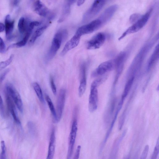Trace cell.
<instances>
[{"label":"cell","mask_w":159,"mask_h":159,"mask_svg":"<svg viewBox=\"0 0 159 159\" xmlns=\"http://www.w3.org/2000/svg\"><path fill=\"white\" fill-rule=\"evenodd\" d=\"M67 35V33L66 30L59 31L55 34L50 48L46 56V59L47 61L51 60L54 57L62 43L66 39Z\"/></svg>","instance_id":"obj_1"},{"label":"cell","mask_w":159,"mask_h":159,"mask_svg":"<svg viewBox=\"0 0 159 159\" xmlns=\"http://www.w3.org/2000/svg\"><path fill=\"white\" fill-rule=\"evenodd\" d=\"M152 9H150L144 14L142 15L141 17L133 25L129 27L122 34L119 38L118 40H120L129 34L136 33L142 29L147 24L149 19Z\"/></svg>","instance_id":"obj_2"},{"label":"cell","mask_w":159,"mask_h":159,"mask_svg":"<svg viewBox=\"0 0 159 159\" xmlns=\"http://www.w3.org/2000/svg\"><path fill=\"white\" fill-rule=\"evenodd\" d=\"M103 25L101 20L99 18H98L87 24L80 27L75 34L81 37L83 35L93 33L100 28Z\"/></svg>","instance_id":"obj_3"},{"label":"cell","mask_w":159,"mask_h":159,"mask_svg":"<svg viewBox=\"0 0 159 159\" xmlns=\"http://www.w3.org/2000/svg\"><path fill=\"white\" fill-rule=\"evenodd\" d=\"M6 93L11 98L12 101L21 112L23 111V105L22 101L20 94L11 84H8L5 86Z\"/></svg>","instance_id":"obj_4"},{"label":"cell","mask_w":159,"mask_h":159,"mask_svg":"<svg viewBox=\"0 0 159 159\" xmlns=\"http://www.w3.org/2000/svg\"><path fill=\"white\" fill-rule=\"evenodd\" d=\"M106 39L105 34L99 33L93 36L87 43L86 48L89 50L99 48L104 43Z\"/></svg>","instance_id":"obj_5"},{"label":"cell","mask_w":159,"mask_h":159,"mask_svg":"<svg viewBox=\"0 0 159 159\" xmlns=\"http://www.w3.org/2000/svg\"><path fill=\"white\" fill-rule=\"evenodd\" d=\"M77 130V121L76 119H74L69 138V146L67 156V159H70L72 155Z\"/></svg>","instance_id":"obj_6"},{"label":"cell","mask_w":159,"mask_h":159,"mask_svg":"<svg viewBox=\"0 0 159 159\" xmlns=\"http://www.w3.org/2000/svg\"><path fill=\"white\" fill-rule=\"evenodd\" d=\"M66 91L62 89L59 91L57 97L56 105V122L59 121L61 119L63 110L66 99Z\"/></svg>","instance_id":"obj_7"},{"label":"cell","mask_w":159,"mask_h":159,"mask_svg":"<svg viewBox=\"0 0 159 159\" xmlns=\"http://www.w3.org/2000/svg\"><path fill=\"white\" fill-rule=\"evenodd\" d=\"M98 102L97 87L91 85L88 105L89 110L90 112H93L97 109Z\"/></svg>","instance_id":"obj_8"},{"label":"cell","mask_w":159,"mask_h":159,"mask_svg":"<svg viewBox=\"0 0 159 159\" xmlns=\"http://www.w3.org/2000/svg\"><path fill=\"white\" fill-rule=\"evenodd\" d=\"M124 100L121 98L120 101V102L118 104L117 108L115 112L114 116L111 122L110 127L108 130L106 134V135L105 136V139H104L102 143V144L101 146L99 152L100 153H101L104 147V146L106 143L109 137L110 134L111 132V131L113 127L114 123L116 121L117 116L118 115V114L122 107V106L124 103Z\"/></svg>","instance_id":"obj_9"},{"label":"cell","mask_w":159,"mask_h":159,"mask_svg":"<svg viewBox=\"0 0 159 159\" xmlns=\"http://www.w3.org/2000/svg\"><path fill=\"white\" fill-rule=\"evenodd\" d=\"M113 62L110 61H107L101 63L92 74L93 76L101 75L109 72L113 67Z\"/></svg>","instance_id":"obj_10"},{"label":"cell","mask_w":159,"mask_h":159,"mask_svg":"<svg viewBox=\"0 0 159 159\" xmlns=\"http://www.w3.org/2000/svg\"><path fill=\"white\" fill-rule=\"evenodd\" d=\"M80 37L75 34L65 44L61 52V55H65L69 51L76 47L80 42Z\"/></svg>","instance_id":"obj_11"},{"label":"cell","mask_w":159,"mask_h":159,"mask_svg":"<svg viewBox=\"0 0 159 159\" xmlns=\"http://www.w3.org/2000/svg\"><path fill=\"white\" fill-rule=\"evenodd\" d=\"M118 8L116 5H112L107 8L99 17L103 24H105L111 18Z\"/></svg>","instance_id":"obj_12"},{"label":"cell","mask_w":159,"mask_h":159,"mask_svg":"<svg viewBox=\"0 0 159 159\" xmlns=\"http://www.w3.org/2000/svg\"><path fill=\"white\" fill-rule=\"evenodd\" d=\"M6 100L8 109L10 112L15 122L18 124H21L20 120L19 118L15 106L11 98L6 93Z\"/></svg>","instance_id":"obj_13"},{"label":"cell","mask_w":159,"mask_h":159,"mask_svg":"<svg viewBox=\"0 0 159 159\" xmlns=\"http://www.w3.org/2000/svg\"><path fill=\"white\" fill-rule=\"evenodd\" d=\"M14 21L11 20L10 15H7L5 20V30L6 36L8 40L11 37L14 28Z\"/></svg>","instance_id":"obj_14"},{"label":"cell","mask_w":159,"mask_h":159,"mask_svg":"<svg viewBox=\"0 0 159 159\" xmlns=\"http://www.w3.org/2000/svg\"><path fill=\"white\" fill-rule=\"evenodd\" d=\"M55 129L53 128L50 136L47 159H52L53 157L55 148Z\"/></svg>","instance_id":"obj_15"},{"label":"cell","mask_w":159,"mask_h":159,"mask_svg":"<svg viewBox=\"0 0 159 159\" xmlns=\"http://www.w3.org/2000/svg\"><path fill=\"white\" fill-rule=\"evenodd\" d=\"M107 0H94L91 7L89 13L94 16L97 15L102 9Z\"/></svg>","instance_id":"obj_16"},{"label":"cell","mask_w":159,"mask_h":159,"mask_svg":"<svg viewBox=\"0 0 159 159\" xmlns=\"http://www.w3.org/2000/svg\"><path fill=\"white\" fill-rule=\"evenodd\" d=\"M28 28L25 33V34L23 39L20 41L11 45L8 47V49L14 48H20L25 45L33 30V29L29 26Z\"/></svg>","instance_id":"obj_17"},{"label":"cell","mask_w":159,"mask_h":159,"mask_svg":"<svg viewBox=\"0 0 159 159\" xmlns=\"http://www.w3.org/2000/svg\"><path fill=\"white\" fill-rule=\"evenodd\" d=\"M34 8L35 11L39 15L45 16L48 12L47 8L39 0L35 2Z\"/></svg>","instance_id":"obj_18"},{"label":"cell","mask_w":159,"mask_h":159,"mask_svg":"<svg viewBox=\"0 0 159 159\" xmlns=\"http://www.w3.org/2000/svg\"><path fill=\"white\" fill-rule=\"evenodd\" d=\"M126 132V130H124L120 138H119L118 139H117L115 142L111 152V157H114H114L116 156L120 143L125 137Z\"/></svg>","instance_id":"obj_19"},{"label":"cell","mask_w":159,"mask_h":159,"mask_svg":"<svg viewBox=\"0 0 159 159\" xmlns=\"http://www.w3.org/2000/svg\"><path fill=\"white\" fill-rule=\"evenodd\" d=\"M47 28L46 26H44L38 29L31 37L29 41V43L31 45L33 44L36 39L43 34Z\"/></svg>","instance_id":"obj_20"},{"label":"cell","mask_w":159,"mask_h":159,"mask_svg":"<svg viewBox=\"0 0 159 159\" xmlns=\"http://www.w3.org/2000/svg\"><path fill=\"white\" fill-rule=\"evenodd\" d=\"M80 82L78 89V94L80 97H81L85 92L87 85L86 75L80 77Z\"/></svg>","instance_id":"obj_21"},{"label":"cell","mask_w":159,"mask_h":159,"mask_svg":"<svg viewBox=\"0 0 159 159\" xmlns=\"http://www.w3.org/2000/svg\"><path fill=\"white\" fill-rule=\"evenodd\" d=\"M159 54V47L158 45L155 48L149 60L148 66V69H149L158 58Z\"/></svg>","instance_id":"obj_22"},{"label":"cell","mask_w":159,"mask_h":159,"mask_svg":"<svg viewBox=\"0 0 159 159\" xmlns=\"http://www.w3.org/2000/svg\"><path fill=\"white\" fill-rule=\"evenodd\" d=\"M28 25L24 17H22L20 19L18 27L19 31L20 33L23 34L25 33L27 30Z\"/></svg>","instance_id":"obj_23"},{"label":"cell","mask_w":159,"mask_h":159,"mask_svg":"<svg viewBox=\"0 0 159 159\" xmlns=\"http://www.w3.org/2000/svg\"><path fill=\"white\" fill-rule=\"evenodd\" d=\"M33 86L39 101L42 103H45L42 89L39 84L37 82H34L33 84Z\"/></svg>","instance_id":"obj_24"},{"label":"cell","mask_w":159,"mask_h":159,"mask_svg":"<svg viewBox=\"0 0 159 159\" xmlns=\"http://www.w3.org/2000/svg\"><path fill=\"white\" fill-rule=\"evenodd\" d=\"M134 80V77H132L128 80L125 84L121 97V98L124 100L125 99L129 93L133 84Z\"/></svg>","instance_id":"obj_25"},{"label":"cell","mask_w":159,"mask_h":159,"mask_svg":"<svg viewBox=\"0 0 159 159\" xmlns=\"http://www.w3.org/2000/svg\"><path fill=\"white\" fill-rule=\"evenodd\" d=\"M46 100L50 111L54 118V121L56 122L57 116L56 111L52 100L49 97L48 95H47L46 96Z\"/></svg>","instance_id":"obj_26"},{"label":"cell","mask_w":159,"mask_h":159,"mask_svg":"<svg viewBox=\"0 0 159 159\" xmlns=\"http://www.w3.org/2000/svg\"><path fill=\"white\" fill-rule=\"evenodd\" d=\"M1 152L0 155V159H6V148L5 142L3 140L1 142Z\"/></svg>","instance_id":"obj_27"},{"label":"cell","mask_w":159,"mask_h":159,"mask_svg":"<svg viewBox=\"0 0 159 159\" xmlns=\"http://www.w3.org/2000/svg\"><path fill=\"white\" fill-rule=\"evenodd\" d=\"M159 140L158 139L154 151L152 155L151 159H156L159 154Z\"/></svg>","instance_id":"obj_28"},{"label":"cell","mask_w":159,"mask_h":159,"mask_svg":"<svg viewBox=\"0 0 159 159\" xmlns=\"http://www.w3.org/2000/svg\"><path fill=\"white\" fill-rule=\"evenodd\" d=\"M142 15L139 14H134L131 15L130 17L129 20L131 23H134L137 21Z\"/></svg>","instance_id":"obj_29"},{"label":"cell","mask_w":159,"mask_h":159,"mask_svg":"<svg viewBox=\"0 0 159 159\" xmlns=\"http://www.w3.org/2000/svg\"><path fill=\"white\" fill-rule=\"evenodd\" d=\"M50 81L52 90L53 94L55 95L57 93L56 88L55 86L53 78L51 76L50 78Z\"/></svg>","instance_id":"obj_30"},{"label":"cell","mask_w":159,"mask_h":159,"mask_svg":"<svg viewBox=\"0 0 159 159\" xmlns=\"http://www.w3.org/2000/svg\"><path fill=\"white\" fill-rule=\"evenodd\" d=\"M149 147L148 145H146L143 149L141 156L140 159H145L147 157L149 150Z\"/></svg>","instance_id":"obj_31"},{"label":"cell","mask_w":159,"mask_h":159,"mask_svg":"<svg viewBox=\"0 0 159 159\" xmlns=\"http://www.w3.org/2000/svg\"><path fill=\"white\" fill-rule=\"evenodd\" d=\"M6 51V46L5 43L2 39L0 37V53H3Z\"/></svg>","instance_id":"obj_32"},{"label":"cell","mask_w":159,"mask_h":159,"mask_svg":"<svg viewBox=\"0 0 159 159\" xmlns=\"http://www.w3.org/2000/svg\"><path fill=\"white\" fill-rule=\"evenodd\" d=\"M10 64V61L7 59L6 60L0 62V70L6 68Z\"/></svg>","instance_id":"obj_33"},{"label":"cell","mask_w":159,"mask_h":159,"mask_svg":"<svg viewBox=\"0 0 159 159\" xmlns=\"http://www.w3.org/2000/svg\"><path fill=\"white\" fill-rule=\"evenodd\" d=\"M28 127L30 133L33 134H34L35 132V128L33 123L30 122H29Z\"/></svg>","instance_id":"obj_34"},{"label":"cell","mask_w":159,"mask_h":159,"mask_svg":"<svg viewBox=\"0 0 159 159\" xmlns=\"http://www.w3.org/2000/svg\"><path fill=\"white\" fill-rule=\"evenodd\" d=\"M103 81H104L103 78L98 79L92 82L91 85L98 87L102 83Z\"/></svg>","instance_id":"obj_35"},{"label":"cell","mask_w":159,"mask_h":159,"mask_svg":"<svg viewBox=\"0 0 159 159\" xmlns=\"http://www.w3.org/2000/svg\"><path fill=\"white\" fill-rule=\"evenodd\" d=\"M9 71V69H7L0 74V84L4 79L6 75Z\"/></svg>","instance_id":"obj_36"},{"label":"cell","mask_w":159,"mask_h":159,"mask_svg":"<svg viewBox=\"0 0 159 159\" xmlns=\"http://www.w3.org/2000/svg\"><path fill=\"white\" fill-rule=\"evenodd\" d=\"M81 147L80 145H78L77 148L75 152L73 158L74 159H78L79 158Z\"/></svg>","instance_id":"obj_37"},{"label":"cell","mask_w":159,"mask_h":159,"mask_svg":"<svg viewBox=\"0 0 159 159\" xmlns=\"http://www.w3.org/2000/svg\"><path fill=\"white\" fill-rule=\"evenodd\" d=\"M0 112L2 116L4 115V110L2 98L0 95Z\"/></svg>","instance_id":"obj_38"},{"label":"cell","mask_w":159,"mask_h":159,"mask_svg":"<svg viewBox=\"0 0 159 159\" xmlns=\"http://www.w3.org/2000/svg\"><path fill=\"white\" fill-rule=\"evenodd\" d=\"M40 23L39 22L37 21H34L31 22L29 25V26L34 29L35 26H39Z\"/></svg>","instance_id":"obj_39"},{"label":"cell","mask_w":159,"mask_h":159,"mask_svg":"<svg viewBox=\"0 0 159 159\" xmlns=\"http://www.w3.org/2000/svg\"><path fill=\"white\" fill-rule=\"evenodd\" d=\"M5 30L4 25L0 22V33L3 32Z\"/></svg>","instance_id":"obj_40"},{"label":"cell","mask_w":159,"mask_h":159,"mask_svg":"<svg viewBox=\"0 0 159 159\" xmlns=\"http://www.w3.org/2000/svg\"><path fill=\"white\" fill-rule=\"evenodd\" d=\"M86 0H78L77 2V5L78 6H80L83 4Z\"/></svg>","instance_id":"obj_41"}]
</instances>
